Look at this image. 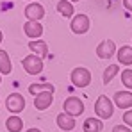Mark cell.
<instances>
[{"label": "cell", "instance_id": "6da1fadb", "mask_svg": "<svg viewBox=\"0 0 132 132\" xmlns=\"http://www.w3.org/2000/svg\"><path fill=\"white\" fill-rule=\"evenodd\" d=\"M95 112H96V116H98L100 120L111 118L112 112H114V105H112L111 98H107L105 95H100V96L96 98V102H95Z\"/></svg>", "mask_w": 132, "mask_h": 132}, {"label": "cell", "instance_id": "7a4b0ae2", "mask_svg": "<svg viewBox=\"0 0 132 132\" xmlns=\"http://www.w3.org/2000/svg\"><path fill=\"white\" fill-rule=\"evenodd\" d=\"M70 79H71V84L75 88H88L89 82H91V71L88 68H73L71 73H70Z\"/></svg>", "mask_w": 132, "mask_h": 132}, {"label": "cell", "instance_id": "3957f363", "mask_svg": "<svg viewBox=\"0 0 132 132\" xmlns=\"http://www.w3.org/2000/svg\"><path fill=\"white\" fill-rule=\"evenodd\" d=\"M22 66L29 75H39L43 71V59L38 57L36 54H30L22 59Z\"/></svg>", "mask_w": 132, "mask_h": 132}, {"label": "cell", "instance_id": "277c9868", "mask_svg": "<svg viewBox=\"0 0 132 132\" xmlns=\"http://www.w3.org/2000/svg\"><path fill=\"white\" fill-rule=\"evenodd\" d=\"M89 16L88 14H75L73 18H71V22H70V27H71V32L73 34H77V36H80V34H86L89 30Z\"/></svg>", "mask_w": 132, "mask_h": 132}, {"label": "cell", "instance_id": "5b68a950", "mask_svg": "<svg viewBox=\"0 0 132 132\" xmlns=\"http://www.w3.org/2000/svg\"><path fill=\"white\" fill-rule=\"evenodd\" d=\"M63 107H64V112L66 114H70V116H80L82 112H84V104H82V100L80 98H77V96H68L64 102H63Z\"/></svg>", "mask_w": 132, "mask_h": 132}, {"label": "cell", "instance_id": "8992f818", "mask_svg": "<svg viewBox=\"0 0 132 132\" xmlns=\"http://www.w3.org/2000/svg\"><path fill=\"white\" fill-rule=\"evenodd\" d=\"M5 107H7V111H11L13 114H18V112H22L25 109V98L20 93H11L5 98Z\"/></svg>", "mask_w": 132, "mask_h": 132}, {"label": "cell", "instance_id": "52a82bcc", "mask_svg": "<svg viewBox=\"0 0 132 132\" xmlns=\"http://www.w3.org/2000/svg\"><path fill=\"white\" fill-rule=\"evenodd\" d=\"M23 13H25V18H27L29 22H39L45 16V7L41 4H38V2H30V4L25 7Z\"/></svg>", "mask_w": 132, "mask_h": 132}, {"label": "cell", "instance_id": "ba28073f", "mask_svg": "<svg viewBox=\"0 0 132 132\" xmlns=\"http://www.w3.org/2000/svg\"><path fill=\"white\" fill-rule=\"evenodd\" d=\"M114 54H116V45L112 39H104L96 46V55L100 59H111Z\"/></svg>", "mask_w": 132, "mask_h": 132}, {"label": "cell", "instance_id": "9c48e42d", "mask_svg": "<svg viewBox=\"0 0 132 132\" xmlns=\"http://www.w3.org/2000/svg\"><path fill=\"white\" fill-rule=\"evenodd\" d=\"M52 102H54V93L45 91V93L36 95V98H34V107L38 111H45V109H48V107L52 105Z\"/></svg>", "mask_w": 132, "mask_h": 132}, {"label": "cell", "instance_id": "30bf717a", "mask_svg": "<svg viewBox=\"0 0 132 132\" xmlns=\"http://www.w3.org/2000/svg\"><path fill=\"white\" fill-rule=\"evenodd\" d=\"M114 104H116V107H120V109H127L132 107V93L130 91H118V93H114Z\"/></svg>", "mask_w": 132, "mask_h": 132}, {"label": "cell", "instance_id": "8fae6325", "mask_svg": "<svg viewBox=\"0 0 132 132\" xmlns=\"http://www.w3.org/2000/svg\"><path fill=\"white\" fill-rule=\"evenodd\" d=\"M23 32L25 36H29L30 39H38L43 34V25L39 22H25L23 23Z\"/></svg>", "mask_w": 132, "mask_h": 132}, {"label": "cell", "instance_id": "7c38bea8", "mask_svg": "<svg viewBox=\"0 0 132 132\" xmlns=\"http://www.w3.org/2000/svg\"><path fill=\"white\" fill-rule=\"evenodd\" d=\"M75 125H77V123H75V118H73V116H70V114H66L64 111L57 114V127H59L61 130H66V132H68V130H73V129H75Z\"/></svg>", "mask_w": 132, "mask_h": 132}, {"label": "cell", "instance_id": "4fadbf2b", "mask_svg": "<svg viewBox=\"0 0 132 132\" xmlns=\"http://www.w3.org/2000/svg\"><path fill=\"white\" fill-rule=\"evenodd\" d=\"M29 50H32V54H36V55L41 57V59H45V57L48 55V45H46V41H43V39H32V41L29 43Z\"/></svg>", "mask_w": 132, "mask_h": 132}, {"label": "cell", "instance_id": "5bb4252c", "mask_svg": "<svg viewBox=\"0 0 132 132\" xmlns=\"http://www.w3.org/2000/svg\"><path fill=\"white\" fill-rule=\"evenodd\" d=\"M118 63L120 64H125V66H130L132 64V46L125 45L118 50Z\"/></svg>", "mask_w": 132, "mask_h": 132}, {"label": "cell", "instance_id": "9a60e30c", "mask_svg": "<svg viewBox=\"0 0 132 132\" xmlns=\"http://www.w3.org/2000/svg\"><path fill=\"white\" fill-rule=\"evenodd\" d=\"M102 121H100V118H88L86 121H84V125H82V129L84 132H102Z\"/></svg>", "mask_w": 132, "mask_h": 132}, {"label": "cell", "instance_id": "2e32d148", "mask_svg": "<svg viewBox=\"0 0 132 132\" xmlns=\"http://www.w3.org/2000/svg\"><path fill=\"white\" fill-rule=\"evenodd\" d=\"M5 127H7L9 132H22L23 121H22V118H18V116H11V118L5 120Z\"/></svg>", "mask_w": 132, "mask_h": 132}, {"label": "cell", "instance_id": "e0dca14e", "mask_svg": "<svg viewBox=\"0 0 132 132\" xmlns=\"http://www.w3.org/2000/svg\"><path fill=\"white\" fill-rule=\"evenodd\" d=\"M11 70H13V66H11V59H9L7 52L5 50H0V73L9 75Z\"/></svg>", "mask_w": 132, "mask_h": 132}, {"label": "cell", "instance_id": "ac0fdd59", "mask_svg": "<svg viewBox=\"0 0 132 132\" xmlns=\"http://www.w3.org/2000/svg\"><path fill=\"white\" fill-rule=\"evenodd\" d=\"M45 91H50V93H54L55 88L52 86V84H48V82H43V84H30L29 86V93L30 95H39V93H45Z\"/></svg>", "mask_w": 132, "mask_h": 132}, {"label": "cell", "instance_id": "d6986e66", "mask_svg": "<svg viewBox=\"0 0 132 132\" xmlns=\"http://www.w3.org/2000/svg\"><path fill=\"white\" fill-rule=\"evenodd\" d=\"M57 11L64 16V18H73V5H71V2L70 0H61L59 4H57Z\"/></svg>", "mask_w": 132, "mask_h": 132}, {"label": "cell", "instance_id": "ffe728a7", "mask_svg": "<svg viewBox=\"0 0 132 132\" xmlns=\"http://www.w3.org/2000/svg\"><path fill=\"white\" fill-rule=\"evenodd\" d=\"M118 71H120V66L118 64H111V66L105 68V71H104V84H105V86L114 79V75H116Z\"/></svg>", "mask_w": 132, "mask_h": 132}, {"label": "cell", "instance_id": "44dd1931", "mask_svg": "<svg viewBox=\"0 0 132 132\" xmlns=\"http://www.w3.org/2000/svg\"><path fill=\"white\" fill-rule=\"evenodd\" d=\"M121 82H123V86L127 89H132V70L130 68L121 71Z\"/></svg>", "mask_w": 132, "mask_h": 132}, {"label": "cell", "instance_id": "7402d4cb", "mask_svg": "<svg viewBox=\"0 0 132 132\" xmlns=\"http://www.w3.org/2000/svg\"><path fill=\"white\" fill-rule=\"evenodd\" d=\"M123 123H125L127 127H132V109L125 111V114H123Z\"/></svg>", "mask_w": 132, "mask_h": 132}, {"label": "cell", "instance_id": "603a6c76", "mask_svg": "<svg viewBox=\"0 0 132 132\" xmlns=\"http://www.w3.org/2000/svg\"><path fill=\"white\" fill-rule=\"evenodd\" d=\"M112 132H132V130H130V127H127V125H116L112 129Z\"/></svg>", "mask_w": 132, "mask_h": 132}, {"label": "cell", "instance_id": "cb8c5ba5", "mask_svg": "<svg viewBox=\"0 0 132 132\" xmlns=\"http://www.w3.org/2000/svg\"><path fill=\"white\" fill-rule=\"evenodd\" d=\"M123 7L132 13V0H123Z\"/></svg>", "mask_w": 132, "mask_h": 132}, {"label": "cell", "instance_id": "d4e9b609", "mask_svg": "<svg viewBox=\"0 0 132 132\" xmlns=\"http://www.w3.org/2000/svg\"><path fill=\"white\" fill-rule=\"evenodd\" d=\"M27 132H41V130H39V129H36V127H32V129H29Z\"/></svg>", "mask_w": 132, "mask_h": 132}, {"label": "cell", "instance_id": "484cf974", "mask_svg": "<svg viewBox=\"0 0 132 132\" xmlns=\"http://www.w3.org/2000/svg\"><path fill=\"white\" fill-rule=\"evenodd\" d=\"M2 39H4V36H2V30H0V43H2Z\"/></svg>", "mask_w": 132, "mask_h": 132}, {"label": "cell", "instance_id": "4316f807", "mask_svg": "<svg viewBox=\"0 0 132 132\" xmlns=\"http://www.w3.org/2000/svg\"><path fill=\"white\" fill-rule=\"evenodd\" d=\"M70 2H80V0H70Z\"/></svg>", "mask_w": 132, "mask_h": 132}, {"label": "cell", "instance_id": "83f0119b", "mask_svg": "<svg viewBox=\"0 0 132 132\" xmlns=\"http://www.w3.org/2000/svg\"><path fill=\"white\" fill-rule=\"evenodd\" d=\"M0 82H2V79H0Z\"/></svg>", "mask_w": 132, "mask_h": 132}]
</instances>
